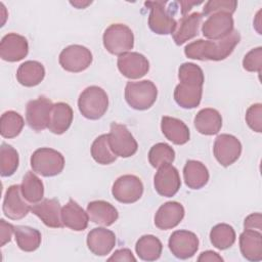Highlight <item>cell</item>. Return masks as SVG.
<instances>
[{
  "mask_svg": "<svg viewBox=\"0 0 262 262\" xmlns=\"http://www.w3.org/2000/svg\"><path fill=\"white\" fill-rule=\"evenodd\" d=\"M241 41L239 32L233 30L221 40L199 39L187 44L184 53L188 58L198 60H223L228 57Z\"/></svg>",
  "mask_w": 262,
  "mask_h": 262,
  "instance_id": "obj_1",
  "label": "cell"
},
{
  "mask_svg": "<svg viewBox=\"0 0 262 262\" xmlns=\"http://www.w3.org/2000/svg\"><path fill=\"white\" fill-rule=\"evenodd\" d=\"M144 5L149 8L148 27L158 35L173 34L177 28L174 14L180 9L178 1H146Z\"/></svg>",
  "mask_w": 262,
  "mask_h": 262,
  "instance_id": "obj_2",
  "label": "cell"
},
{
  "mask_svg": "<svg viewBox=\"0 0 262 262\" xmlns=\"http://www.w3.org/2000/svg\"><path fill=\"white\" fill-rule=\"evenodd\" d=\"M107 106V94L98 86H89L85 88L78 99L80 113L89 120L100 119L105 114Z\"/></svg>",
  "mask_w": 262,
  "mask_h": 262,
  "instance_id": "obj_3",
  "label": "cell"
},
{
  "mask_svg": "<svg viewBox=\"0 0 262 262\" xmlns=\"http://www.w3.org/2000/svg\"><path fill=\"white\" fill-rule=\"evenodd\" d=\"M158 89L149 80L128 82L125 87V99L134 110L144 111L149 108L157 99Z\"/></svg>",
  "mask_w": 262,
  "mask_h": 262,
  "instance_id": "obj_4",
  "label": "cell"
},
{
  "mask_svg": "<svg viewBox=\"0 0 262 262\" xmlns=\"http://www.w3.org/2000/svg\"><path fill=\"white\" fill-rule=\"evenodd\" d=\"M104 48L114 55H121L134 46V35L131 29L124 24H113L107 27L102 37Z\"/></svg>",
  "mask_w": 262,
  "mask_h": 262,
  "instance_id": "obj_5",
  "label": "cell"
},
{
  "mask_svg": "<svg viewBox=\"0 0 262 262\" xmlns=\"http://www.w3.org/2000/svg\"><path fill=\"white\" fill-rule=\"evenodd\" d=\"M31 167L34 172L42 176L52 177L58 175L63 170L64 158L53 148L41 147L33 152Z\"/></svg>",
  "mask_w": 262,
  "mask_h": 262,
  "instance_id": "obj_6",
  "label": "cell"
},
{
  "mask_svg": "<svg viewBox=\"0 0 262 262\" xmlns=\"http://www.w3.org/2000/svg\"><path fill=\"white\" fill-rule=\"evenodd\" d=\"M108 143L112 151L121 158L133 156L138 148V144L125 125L112 123L108 133Z\"/></svg>",
  "mask_w": 262,
  "mask_h": 262,
  "instance_id": "obj_7",
  "label": "cell"
},
{
  "mask_svg": "<svg viewBox=\"0 0 262 262\" xmlns=\"http://www.w3.org/2000/svg\"><path fill=\"white\" fill-rule=\"evenodd\" d=\"M53 103L45 96L30 100L26 107V121L29 127L35 131L48 128Z\"/></svg>",
  "mask_w": 262,
  "mask_h": 262,
  "instance_id": "obj_8",
  "label": "cell"
},
{
  "mask_svg": "<svg viewBox=\"0 0 262 262\" xmlns=\"http://www.w3.org/2000/svg\"><path fill=\"white\" fill-rule=\"evenodd\" d=\"M61 68L71 73L85 71L92 62L91 51L82 45H70L62 49L58 57Z\"/></svg>",
  "mask_w": 262,
  "mask_h": 262,
  "instance_id": "obj_9",
  "label": "cell"
},
{
  "mask_svg": "<svg viewBox=\"0 0 262 262\" xmlns=\"http://www.w3.org/2000/svg\"><path fill=\"white\" fill-rule=\"evenodd\" d=\"M112 193L118 202L132 204L142 196L143 184L135 175H123L114 182Z\"/></svg>",
  "mask_w": 262,
  "mask_h": 262,
  "instance_id": "obj_10",
  "label": "cell"
},
{
  "mask_svg": "<svg viewBox=\"0 0 262 262\" xmlns=\"http://www.w3.org/2000/svg\"><path fill=\"white\" fill-rule=\"evenodd\" d=\"M213 152L219 164L228 167L239 158L242 154V143L233 135L221 134L215 139Z\"/></svg>",
  "mask_w": 262,
  "mask_h": 262,
  "instance_id": "obj_11",
  "label": "cell"
},
{
  "mask_svg": "<svg viewBox=\"0 0 262 262\" xmlns=\"http://www.w3.org/2000/svg\"><path fill=\"white\" fill-rule=\"evenodd\" d=\"M171 253L178 259L191 258L199 249V238L195 233L188 230L174 231L168 242Z\"/></svg>",
  "mask_w": 262,
  "mask_h": 262,
  "instance_id": "obj_12",
  "label": "cell"
},
{
  "mask_svg": "<svg viewBox=\"0 0 262 262\" xmlns=\"http://www.w3.org/2000/svg\"><path fill=\"white\" fill-rule=\"evenodd\" d=\"M154 185L156 191L162 196L175 195L181 185L178 170L171 164L159 167L154 178Z\"/></svg>",
  "mask_w": 262,
  "mask_h": 262,
  "instance_id": "obj_13",
  "label": "cell"
},
{
  "mask_svg": "<svg viewBox=\"0 0 262 262\" xmlns=\"http://www.w3.org/2000/svg\"><path fill=\"white\" fill-rule=\"evenodd\" d=\"M232 15L226 12H216L205 20L202 26V33L204 37L216 41L227 37L233 31Z\"/></svg>",
  "mask_w": 262,
  "mask_h": 262,
  "instance_id": "obj_14",
  "label": "cell"
},
{
  "mask_svg": "<svg viewBox=\"0 0 262 262\" xmlns=\"http://www.w3.org/2000/svg\"><path fill=\"white\" fill-rule=\"evenodd\" d=\"M2 209L4 215L12 220L21 219L31 211L30 205L25 202V198L21 194L20 185L14 184L7 188Z\"/></svg>",
  "mask_w": 262,
  "mask_h": 262,
  "instance_id": "obj_15",
  "label": "cell"
},
{
  "mask_svg": "<svg viewBox=\"0 0 262 262\" xmlns=\"http://www.w3.org/2000/svg\"><path fill=\"white\" fill-rule=\"evenodd\" d=\"M118 69L128 79H139L147 74L149 62L138 52H126L118 57Z\"/></svg>",
  "mask_w": 262,
  "mask_h": 262,
  "instance_id": "obj_16",
  "label": "cell"
},
{
  "mask_svg": "<svg viewBox=\"0 0 262 262\" xmlns=\"http://www.w3.org/2000/svg\"><path fill=\"white\" fill-rule=\"evenodd\" d=\"M29 44L27 39L16 33L5 35L0 43V57L9 62L19 61L28 55Z\"/></svg>",
  "mask_w": 262,
  "mask_h": 262,
  "instance_id": "obj_17",
  "label": "cell"
},
{
  "mask_svg": "<svg viewBox=\"0 0 262 262\" xmlns=\"http://www.w3.org/2000/svg\"><path fill=\"white\" fill-rule=\"evenodd\" d=\"M31 211L48 227L60 228L63 226L60 204L56 199H44L31 207Z\"/></svg>",
  "mask_w": 262,
  "mask_h": 262,
  "instance_id": "obj_18",
  "label": "cell"
},
{
  "mask_svg": "<svg viewBox=\"0 0 262 262\" xmlns=\"http://www.w3.org/2000/svg\"><path fill=\"white\" fill-rule=\"evenodd\" d=\"M184 208L178 202L163 204L155 215V225L162 230L176 227L184 217Z\"/></svg>",
  "mask_w": 262,
  "mask_h": 262,
  "instance_id": "obj_19",
  "label": "cell"
},
{
  "mask_svg": "<svg viewBox=\"0 0 262 262\" xmlns=\"http://www.w3.org/2000/svg\"><path fill=\"white\" fill-rule=\"evenodd\" d=\"M116 245L115 233L103 227L93 228L87 235V247L96 256H105Z\"/></svg>",
  "mask_w": 262,
  "mask_h": 262,
  "instance_id": "obj_20",
  "label": "cell"
},
{
  "mask_svg": "<svg viewBox=\"0 0 262 262\" xmlns=\"http://www.w3.org/2000/svg\"><path fill=\"white\" fill-rule=\"evenodd\" d=\"M204 15L200 12H192L181 16L177 21V28L173 33V39L177 45H182L186 41L194 38L199 34L200 26Z\"/></svg>",
  "mask_w": 262,
  "mask_h": 262,
  "instance_id": "obj_21",
  "label": "cell"
},
{
  "mask_svg": "<svg viewBox=\"0 0 262 262\" xmlns=\"http://www.w3.org/2000/svg\"><path fill=\"white\" fill-rule=\"evenodd\" d=\"M89 216L77 202L70 199L61 208V221L63 226L75 231H83L88 226Z\"/></svg>",
  "mask_w": 262,
  "mask_h": 262,
  "instance_id": "obj_22",
  "label": "cell"
},
{
  "mask_svg": "<svg viewBox=\"0 0 262 262\" xmlns=\"http://www.w3.org/2000/svg\"><path fill=\"white\" fill-rule=\"evenodd\" d=\"M239 249L244 258L249 261L262 260V234L259 230L245 229L239 235Z\"/></svg>",
  "mask_w": 262,
  "mask_h": 262,
  "instance_id": "obj_23",
  "label": "cell"
},
{
  "mask_svg": "<svg viewBox=\"0 0 262 262\" xmlns=\"http://www.w3.org/2000/svg\"><path fill=\"white\" fill-rule=\"evenodd\" d=\"M87 214L93 223L110 226L119 218L117 209L105 201H93L87 205Z\"/></svg>",
  "mask_w": 262,
  "mask_h": 262,
  "instance_id": "obj_24",
  "label": "cell"
},
{
  "mask_svg": "<svg viewBox=\"0 0 262 262\" xmlns=\"http://www.w3.org/2000/svg\"><path fill=\"white\" fill-rule=\"evenodd\" d=\"M195 129L204 135L217 134L222 127V117L217 110L203 108L194 117Z\"/></svg>",
  "mask_w": 262,
  "mask_h": 262,
  "instance_id": "obj_25",
  "label": "cell"
},
{
  "mask_svg": "<svg viewBox=\"0 0 262 262\" xmlns=\"http://www.w3.org/2000/svg\"><path fill=\"white\" fill-rule=\"evenodd\" d=\"M161 129L165 137L174 144L181 145L189 140V129L179 119L165 116L161 120Z\"/></svg>",
  "mask_w": 262,
  "mask_h": 262,
  "instance_id": "obj_26",
  "label": "cell"
},
{
  "mask_svg": "<svg viewBox=\"0 0 262 262\" xmlns=\"http://www.w3.org/2000/svg\"><path fill=\"white\" fill-rule=\"evenodd\" d=\"M202 94L203 86L179 83L174 90V99L176 103L183 108H194L200 104Z\"/></svg>",
  "mask_w": 262,
  "mask_h": 262,
  "instance_id": "obj_27",
  "label": "cell"
},
{
  "mask_svg": "<svg viewBox=\"0 0 262 262\" xmlns=\"http://www.w3.org/2000/svg\"><path fill=\"white\" fill-rule=\"evenodd\" d=\"M183 178L186 186L191 189H200L208 183L209 171L202 162L189 160L183 168Z\"/></svg>",
  "mask_w": 262,
  "mask_h": 262,
  "instance_id": "obj_28",
  "label": "cell"
},
{
  "mask_svg": "<svg viewBox=\"0 0 262 262\" xmlns=\"http://www.w3.org/2000/svg\"><path fill=\"white\" fill-rule=\"evenodd\" d=\"M45 77V69L42 63L36 60L23 62L16 72V79L23 86L34 87L39 85Z\"/></svg>",
  "mask_w": 262,
  "mask_h": 262,
  "instance_id": "obj_29",
  "label": "cell"
},
{
  "mask_svg": "<svg viewBox=\"0 0 262 262\" xmlns=\"http://www.w3.org/2000/svg\"><path fill=\"white\" fill-rule=\"evenodd\" d=\"M73 122V110L66 102L53 104L48 129L57 135L64 133Z\"/></svg>",
  "mask_w": 262,
  "mask_h": 262,
  "instance_id": "obj_30",
  "label": "cell"
},
{
  "mask_svg": "<svg viewBox=\"0 0 262 262\" xmlns=\"http://www.w3.org/2000/svg\"><path fill=\"white\" fill-rule=\"evenodd\" d=\"M162 250V242L157 236L151 234L142 235L135 245L136 254L143 261L158 260L161 257Z\"/></svg>",
  "mask_w": 262,
  "mask_h": 262,
  "instance_id": "obj_31",
  "label": "cell"
},
{
  "mask_svg": "<svg viewBox=\"0 0 262 262\" xmlns=\"http://www.w3.org/2000/svg\"><path fill=\"white\" fill-rule=\"evenodd\" d=\"M14 236L18 248L25 252L36 251L41 245V233L38 229L30 226H14Z\"/></svg>",
  "mask_w": 262,
  "mask_h": 262,
  "instance_id": "obj_32",
  "label": "cell"
},
{
  "mask_svg": "<svg viewBox=\"0 0 262 262\" xmlns=\"http://www.w3.org/2000/svg\"><path fill=\"white\" fill-rule=\"evenodd\" d=\"M21 194L31 204L41 202L44 196V185L41 179L32 171H28L20 184Z\"/></svg>",
  "mask_w": 262,
  "mask_h": 262,
  "instance_id": "obj_33",
  "label": "cell"
},
{
  "mask_svg": "<svg viewBox=\"0 0 262 262\" xmlns=\"http://www.w3.org/2000/svg\"><path fill=\"white\" fill-rule=\"evenodd\" d=\"M210 241L218 250H226L235 242V231L226 223L215 225L210 231Z\"/></svg>",
  "mask_w": 262,
  "mask_h": 262,
  "instance_id": "obj_34",
  "label": "cell"
},
{
  "mask_svg": "<svg viewBox=\"0 0 262 262\" xmlns=\"http://www.w3.org/2000/svg\"><path fill=\"white\" fill-rule=\"evenodd\" d=\"M25 125L23 117L14 112L7 111L2 114L0 119V133L4 138L16 137Z\"/></svg>",
  "mask_w": 262,
  "mask_h": 262,
  "instance_id": "obj_35",
  "label": "cell"
},
{
  "mask_svg": "<svg viewBox=\"0 0 262 262\" xmlns=\"http://www.w3.org/2000/svg\"><path fill=\"white\" fill-rule=\"evenodd\" d=\"M91 156L100 165H108L116 161L117 156L112 151L108 143V134L98 136L91 145Z\"/></svg>",
  "mask_w": 262,
  "mask_h": 262,
  "instance_id": "obj_36",
  "label": "cell"
},
{
  "mask_svg": "<svg viewBox=\"0 0 262 262\" xmlns=\"http://www.w3.org/2000/svg\"><path fill=\"white\" fill-rule=\"evenodd\" d=\"M18 154L14 147L3 142L0 147V174L8 177L14 174L18 167Z\"/></svg>",
  "mask_w": 262,
  "mask_h": 262,
  "instance_id": "obj_37",
  "label": "cell"
},
{
  "mask_svg": "<svg viewBox=\"0 0 262 262\" xmlns=\"http://www.w3.org/2000/svg\"><path fill=\"white\" fill-rule=\"evenodd\" d=\"M174 159V149L169 144L164 142H159L152 145L148 152V161L154 168H159L163 165L171 164Z\"/></svg>",
  "mask_w": 262,
  "mask_h": 262,
  "instance_id": "obj_38",
  "label": "cell"
},
{
  "mask_svg": "<svg viewBox=\"0 0 262 262\" xmlns=\"http://www.w3.org/2000/svg\"><path fill=\"white\" fill-rule=\"evenodd\" d=\"M178 79L180 83H189L200 86H203L205 81L203 70L192 62H184L179 67Z\"/></svg>",
  "mask_w": 262,
  "mask_h": 262,
  "instance_id": "obj_39",
  "label": "cell"
},
{
  "mask_svg": "<svg viewBox=\"0 0 262 262\" xmlns=\"http://www.w3.org/2000/svg\"><path fill=\"white\" fill-rule=\"evenodd\" d=\"M237 7L235 0H210L203 8V15H211L216 12H226L232 15Z\"/></svg>",
  "mask_w": 262,
  "mask_h": 262,
  "instance_id": "obj_40",
  "label": "cell"
},
{
  "mask_svg": "<svg viewBox=\"0 0 262 262\" xmlns=\"http://www.w3.org/2000/svg\"><path fill=\"white\" fill-rule=\"evenodd\" d=\"M243 67L248 72L261 73L262 70V48L259 46L250 50L243 59Z\"/></svg>",
  "mask_w": 262,
  "mask_h": 262,
  "instance_id": "obj_41",
  "label": "cell"
},
{
  "mask_svg": "<svg viewBox=\"0 0 262 262\" xmlns=\"http://www.w3.org/2000/svg\"><path fill=\"white\" fill-rule=\"evenodd\" d=\"M246 122L252 130L258 133L262 132V104L261 103L252 104L247 110Z\"/></svg>",
  "mask_w": 262,
  "mask_h": 262,
  "instance_id": "obj_42",
  "label": "cell"
},
{
  "mask_svg": "<svg viewBox=\"0 0 262 262\" xmlns=\"http://www.w3.org/2000/svg\"><path fill=\"white\" fill-rule=\"evenodd\" d=\"M12 233H14V226L8 222H6L4 219L0 220V239H1V246H4L5 244L9 243L12 236Z\"/></svg>",
  "mask_w": 262,
  "mask_h": 262,
  "instance_id": "obj_43",
  "label": "cell"
},
{
  "mask_svg": "<svg viewBox=\"0 0 262 262\" xmlns=\"http://www.w3.org/2000/svg\"><path fill=\"white\" fill-rule=\"evenodd\" d=\"M245 229L259 230L262 229V215L260 213H253L249 215L244 222Z\"/></svg>",
  "mask_w": 262,
  "mask_h": 262,
  "instance_id": "obj_44",
  "label": "cell"
},
{
  "mask_svg": "<svg viewBox=\"0 0 262 262\" xmlns=\"http://www.w3.org/2000/svg\"><path fill=\"white\" fill-rule=\"evenodd\" d=\"M108 261H136L132 252L129 249H120L115 251V253L108 258Z\"/></svg>",
  "mask_w": 262,
  "mask_h": 262,
  "instance_id": "obj_45",
  "label": "cell"
},
{
  "mask_svg": "<svg viewBox=\"0 0 262 262\" xmlns=\"http://www.w3.org/2000/svg\"><path fill=\"white\" fill-rule=\"evenodd\" d=\"M199 262H213V261H219L222 262L223 258L218 255V253L213 252V251H206L201 253L200 257L198 258Z\"/></svg>",
  "mask_w": 262,
  "mask_h": 262,
  "instance_id": "obj_46",
  "label": "cell"
},
{
  "mask_svg": "<svg viewBox=\"0 0 262 262\" xmlns=\"http://www.w3.org/2000/svg\"><path fill=\"white\" fill-rule=\"evenodd\" d=\"M91 2H85V3H81L80 1H77V2H71V4L72 5H74V6H76L77 8H84V7H86L88 4H90Z\"/></svg>",
  "mask_w": 262,
  "mask_h": 262,
  "instance_id": "obj_47",
  "label": "cell"
}]
</instances>
